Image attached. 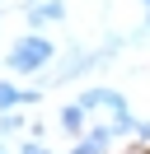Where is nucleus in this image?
I'll return each instance as SVG.
<instances>
[{
    "instance_id": "1",
    "label": "nucleus",
    "mask_w": 150,
    "mask_h": 154,
    "mask_svg": "<svg viewBox=\"0 0 150 154\" xmlns=\"http://www.w3.org/2000/svg\"><path fill=\"white\" fill-rule=\"evenodd\" d=\"M52 56H56L52 38H42V33H24V38L9 47V70H14V75H33V70H42Z\"/></svg>"
},
{
    "instance_id": "2",
    "label": "nucleus",
    "mask_w": 150,
    "mask_h": 154,
    "mask_svg": "<svg viewBox=\"0 0 150 154\" xmlns=\"http://www.w3.org/2000/svg\"><path fill=\"white\" fill-rule=\"evenodd\" d=\"M80 103L89 107V112H94V107H103V112H108L112 122H117V117H131L127 98H122L117 89H108V84H99V89H89V94H80Z\"/></svg>"
},
{
    "instance_id": "3",
    "label": "nucleus",
    "mask_w": 150,
    "mask_h": 154,
    "mask_svg": "<svg viewBox=\"0 0 150 154\" xmlns=\"http://www.w3.org/2000/svg\"><path fill=\"white\" fill-rule=\"evenodd\" d=\"M112 135H117L112 126H94V131H84L80 140H75L70 154H108V149H112Z\"/></svg>"
},
{
    "instance_id": "4",
    "label": "nucleus",
    "mask_w": 150,
    "mask_h": 154,
    "mask_svg": "<svg viewBox=\"0 0 150 154\" xmlns=\"http://www.w3.org/2000/svg\"><path fill=\"white\" fill-rule=\"evenodd\" d=\"M61 19H66V0H42V5H33V10H28L33 33H38V28H47V23H61Z\"/></svg>"
},
{
    "instance_id": "5",
    "label": "nucleus",
    "mask_w": 150,
    "mask_h": 154,
    "mask_svg": "<svg viewBox=\"0 0 150 154\" xmlns=\"http://www.w3.org/2000/svg\"><path fill=\"white\" fill-rule=\"evenodd\" d=\"M84 117H89V107L75 98V103H66V107H61V117H56V122H61V131H66V135H75V140H80V135L89 131V126H84Z\"/></svg>"
},
{
    "instance_id": "6",
    "label": "nucleus",
    "mask_w": 150,
    "mask_h": 154,
    "mask_svg": "<svg viewBox=\"0 0 150 154\" xmlns=\"http://www.w3.org/2000/svg\"><path fill=\"white\" fill-rule=\"evenodd\" d=\"M33 98H38L33 89H14V84L5 79V84H0V112H14V107H28Z\"/></svg>"
},
{
    "instance_id": "7",
    "label": "nucleus",
    "mask_w": 150,
    "mask_h": 154,
    "mask_svg": "<svg viewBox=\"0 0 150 154\" xmlns=\"http://www.w3.org/2000/svg\"><path fill=\"white\" fill-rule=\"evenodd\" d=\"M19 154H52V149H47L42 140H24V145H19Z\"/></svg>"
},
{
    "instance_id": "8",
    "label": "nucleus",
    "mask_w": 150,
    "mask_h": 154,
    "mask_svg": "<svg viewBox=\"0 0 150 154\" xmlns=\"http://www.w3.org/2000/svg\"><path fill=\"white\" fill-rule=\"evenodd\" d=\"M9 131H19V117H14V112L0 117V135H9Z\"/></svg>"
},
{
    "instance_id": "9",
    "label": "nucleus",
    "mask_w": 150,
    "mask_h": 154,
    "mask_svg": "<svg viewBox=\"0 0 150 154\" xmlns=\"http://www.w3.org/2000/svg\"><path fill=\"white\" fill-rule=\"evenodd\" d=\"M136 140H150V122H136Z\"/></svg>"
},
{
    "instance_id": "10",
    "label": "nucleus",
    "mask_w": 150,
    "mask_h": 154,
    "mask_svg": "<svg viewBox=\"0 0 150 154\" xmlns=\"http://www.w3.org/2000/svg\"><path fill=\"white\" fill-rule=\"evenodd\" d=\"M141 5H145V14H150V0H141Z\"/></svg>"
},
{
    "instance_id": "11",
    "label": "nucleus",
    "mask_w": 150,
    "mask_h": 154,
    "mask_svg": "<svg viewBox=\"0 0 150 154\" xmlns=\"http://www.w3.org/2000/svg\"><path fill=\"white\" fill-rule=\"evenodd\" d=\"M0 154H14V149H5V145H0Z\"/></svg>"
},
{
    "instance_id": "12",
    "label": "nucleus",
    "mask_w": 150,
    "mask_h": 154,
    "mask_svg": "<svg viewBox=\"0 0 150 154\" xmlns=\"http://www.w3.org/2000/svg\"><path fill=\"white\" fill-rule=\"evenodd\" d=\"M145 33H150V14H145Z\"/></svg>"
}]
</instances>
